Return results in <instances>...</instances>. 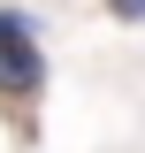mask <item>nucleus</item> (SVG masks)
<instances>
[{
  "instance_id": "obj_1",
  "label": "nucleus",
  "mask_w": 145,
  "mask_h": 153,
  "mask_svg": "<svg viewBox=\"0 0 145 153\" xmlns=\"http://www.w3.org/2000/svg\"><path fill=\"white\" fill-rule=\"evenodd\" d=\"M38 76H46V61H38L31 16L0 8V92H8V100H31V92H38Z\"/></svg>"
},
{
  "instance_id": "obj_2",
  "label": "nucleus",
  "mask_w": 145,
  "mask_h": 153,
  "mask_svg": "<svg viewBox=\"0 0 145 153\" xmlns=\"http://www.w3.org/2000/svg\"><path fill=\"white\" fill-rule=\"evenodd\" d=\"M115 16H130V23H145V0H115Z\"/></svg>"
}]
</instances>
